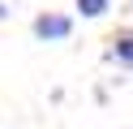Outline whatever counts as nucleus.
Listing matches in <instances>:
<instances>
[{
	"label": "nucleus",
	"instance_id": "f257e3e1",
	"mask_svg": "<svg viewBox=\"0 0 133 129\" xmlns=\"http://www.w3.org/2000/svg\"><path fill=\"white\" fill-rule=\"evenodd\" d=\"M30 34H35L39 43H64L73 34V17L69 13H52V9H47V13H39L35 22H30Z\"/></svg>",
	"mask_w": 133,
	"mask_h": 129
},
{
	"label": "nucleus",
	"instance_id": "f03ea898",
	"mask_svg": "<svg viewBox=\"0 0 133 129\" xmlns=\"http://www.w3.org/2000/svg\"><path fill=\"white\" fill-rule=\"evenodd\" d=\"M107 60H116L120 69H133V26H116L107 34Z\"/></svg>",
	"mask_w": 133,
	"mask_h": 129
},
{
	"label": "nucleus",
	"instance_id": "7ed1b4c3",
	"mask_svg": "<svg viewBox=\"0 0 133 129\" xmlns=\"http://www.w3.org/2000/svg\"><path fill=\"white\" fill-rule=\"evenodd\" d=\"M112 9V0H77V13L82 17H103Z\"/></svg>",
	"mask_w": 133,
	"mask_h": 129
},
{
	"label": "nucleus",
	"instance_id": "20e7f679",
	"mask_svg": "<svg viewBox=\"0 0 133 129\" xmlns=\"http://www.w3.org/2000/svg\"><path fill=\"white\" fill-rule=\"evenodd\" d=\"M129 4H133V0H129Z\"/></svg>",
	"mask_w": 133,
	"mask_h": 129
}]
</instances>
